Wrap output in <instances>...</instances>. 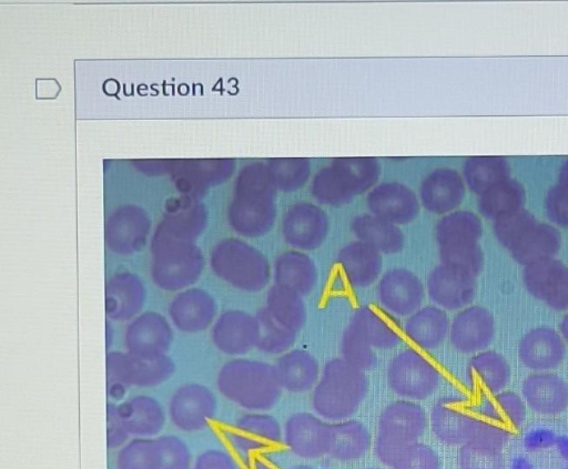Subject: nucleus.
I'll return each instance as SVG.
<instances>
[{
    "label": "nucleus",
    "mask_w": 568,
    "mask_h": 469,
    "mask_svg": "<svg viewBox=\"0 0 568 469\" xmlns=\"http://www.w3.org/2000/svg\"><path fill=\"white\" fill-rule=\"evenodd\" d=\"M260 323V340L257 349L267 355H282L295 344L297 333L281 325L266 309L262 307L256 312Z\"/></svg>",
    "instance_id": "ea45409f"
},
{
    "label": "nucleus",
    "mask_w": 568,
    "mask_h": 469,
    "mask_svg": "<svg viewBox=\"0 0 568 469\" xmlns=\"http://www.w3.org/2000/svg\"><path fill=\"white\" fill-rule=\"evenodd\" d=\"M526 191L523 184L511 177L500 181L478 196L477 207L487 220L524 208Z\"/></svg>",
    "instance_id": "f704fd0d"
},
{
    "label": "nucleus",
    "mask_w": 568,
    "mask_h": 469,
    "mask_svg": "<svg viewBox=\"0 0 568 469\" xmlns=\"http://www.w3.org/2000/svg\"><path fill=\"white\" fill-rule=\"evenodd\" d=\"M145 287L132 273L113 274L105 283L104 306L109 320H132L145 302Z\"/></svg>",
    "instance_id": "5701e85b"
},
{
    "label": "nucleus",
    "mask_w": 568,
    "mask_h": 469,
    "mask_svg": "<svg viewBox=\"0 0 568 469\" xmlns=\"http://www.w3.org/2000/svg\"><path fill=\"white\" fill-rule=\"evenodd\" d=\"M349 323L374 349H393L402 343L399 326L392 315L381 313L369 305L358 307Z\"/></svg>",
    "instance_id": "c756f323"
},
{
    "label": "nucleus",
    "mask_w": 568,
    "mask_h": 469,
    "mask_svg": "<svg viewBox=\"0 0 568 469\" xmlns=\"http://www.w3.org/2000/svg\"><path fill=\"white\" fill-rule=\"evenodd\" d=\"M258 340L260 323L245 310H225L213 323L212 341L225 355L241 357L256 348Z\"/></svg>",
    "instance_id": "2eb2a0df"
},
{
    "label": "nucleus",
    "mask_w": 568,
    "mask_h": 469,
    "mask_svg": "<svg viewBox=\"0 0 568 469\" xmlns=\"http://www.w3.org/2000/svg\"><path fill=\"white\" fill-rule=\"evenodd\" d=\"M283 442L298 458H321L331 450L332 422L312 412H295L283 426Z\"/></svg>",
    "instance_id": "9b49d317"
},
{
    "label": "nucleus",
    "mask_w": 568,
    "mask_h": 469,
    "mask_svg": "<svg viewBox=\"0 0 568 469\" xmlns=\"http://www.w3.org/2000/svg\"><path fill=\"white\" fill-rule=\"evenodd\" d=\"M366 206L371 214L395 225L413 222L420 211L418 196L399 182H382L366 194Z\"/></svg>",
    "instance_id": "a211bd4d"
},
{
    "label": "nucleus",
    "mask_w": 568,
    "mask_h": 469,
    "mask_svg": "<svg viewBox=\"0 0 568 469\" xmlns=\"http://www.w3.org/2000/svg\"><path fill=\"white\" fill-rule=\"evenodd\" d=\"M389 389L398 397L420 401L429 398L439 387V369L413 347L399 350L386 370Z\"/></svg>",
    "instance_id": "6e6552de"
},
{
    "label": "nucleus",
    "mask_w": 568,
    "mask_h": 469,
    "mask_svg": "<svg viewBox=\"0 0 568 469\" xmlns=\"http://www.w3.org/2000/svg\"><path fill=\"white\" fill-rule=\"evenodd\" d=\"M274 366L283 390L292 394L313 390L321 376L318 360L303 348L290 349L280 355Z\"/></svg>",
    "instance_id": "a878e982"
},
{
    "label": "nucleus",
    "mask_w": 568,
    "mask_h": 469,
    "mask_svg": "<svg viewBox=\"0 0 568 469\" xmlns=\"http://www.w3.org/2000/svg\"><path fill=\"white\" fill-rule=\"evenodd\" d=\"M277 190L266 164H253L241 174L236 198L230 210L234 230L247 237H258L271 231L276 215Z\"/></svg>",
    "instance_id": "20e7f679"
},
{
    "label": "nucleus",
    "mask_w": 568,
    "mask_h": 469,
    "mask_svg": "<svg viewBox=\"0 0 568 469\" xmlns=\"http://www.w3.org/2000/svg\"><path fill=\"white\" fill-rule=\"evenodd\" d=\"M434 436L447 446L483 442L503 449L511 431L479 416L460 396H444L433 406L429 417Z\"/></svg>",
    "instance_id": "7ed1b4c3"
},
{
    "label": "nucleus",
    "mask_w": 568,
    "mask_h": 469,
    "mask_svg": "<svg viewBox=\"0 0 568 469\" xmlns=\"http://www.w3.org/2000/svg\"><path fill=\"white\" fill-rule=\"evenodd\" d=\"M118 415L130 436L152 438L158 436L165 425V411L154 397L135 395L116 405Z\"/></svg>",
    "instance_id": "b1692460"
},
{
    "label": "nucleus",
    "mask_w": 568,
    "mask_h": 469,
    "mask_svg": "<svg viewBox=\"0 0 568 469\" xmlns=\"http://www.w3.org/2000/svg\"><path fill=\"white\" fill-rule=\"evenodd\" d=\"M372 436L366 426L356 419L332 422V445L328 456L338 461H355L367 453Z\"/></svg>",
    "instance_id": "473e14b6"
},
{
    "label": "nucleus",
    "mask_w": 568,
    "mask_h": 469,
    "mask_svg": "<svg viewBox=\"0 0 568 469\" xmlns=\"http://www.w3.org/2000/svg\"><path fill=\"white\" fill-rule=\"evenodd\" d=\"M537 223L529 211L520 208L493 221V232L498 243L510 251Z\"/></svg>",
    "instance_id": "c03bdc74"
},
{
    "label": "nucleus",
    "mask_w": 568,
    "mask_h": 469,
    "mask_svg": "<svg viewBox=\"0 0 568 469\" xmlns=\"http://www.w3.org/2000/svg\"><path fill=\"white\" fill-rule=\"evenodd\" d=\"M156 469H192V455L187 445L178 436L162 435L154 438Z\"/></svg>",
    "instance_id": "8fccbe9b"
},
{
    "label": "nucleus",
    "mask_w": 568,
    "mask_h": 469,
    "mask_svg": "<svg viewBox=\"0 0 568 469\" xmlns=\"http://www.w3.org/2000/svg\"><path fill=\"white\" fill-rule=\"evenodd\" d=\"M337 263L348 284L355 288L368 287L382 276V253L358 239L341 248Z\"/></svg>",
    "instance_id": "393cba45"
},
{
    "label": "nucleus",
    "mask_w": 568,
    "mask_h": 469,
    "mask_svg": "<svg viewBox=\"0 0 568 469\" xmlns=\"http://www.w3.org/2000/svg\"><path fill=\"white\" fill-rule=\"evenodd\" d=\"M544 303L556 312L568 310V266L559 276Z\"/></svg>",
    "instance_id": "4d7b16f0"
},
{
    "label": "nucleus",
    "mask_w": 568,
    "mask_h": 469,
    "mask_svg": "<svg viewBox=\"0 0 568 469\" xmlns=\"http://www.w3.org/2000/svg\"><path fill=\"white\" fill-rule=\"evenodd\" d=\"M450 319L446 310L427 305L408 316L404 323L405 336L418 348L434 350L448 337Z\"/></svg>",
    "instance_id": "bb28decb"
},
{
    "label": "nucleus",
    "mask_w": 568,
    "mask_h": 469,
    "mask_svg": "<svg viewBox=\"0 0 568 469\" xmlns=\"http://www.w3.org/2000/svg\"><path fill=\"white\" fill-rule=\"evenodd\" d=\"M392 469H442L438 453L425 442H414L395 457Z\"/></svg>",
    "instance_id": "3c124183"
},
{
    "label": "nucleus",
    "mask_w": 568,
    "mask_h": 469,
    "mask_svg": "<svg viewBox=\"0 0 568 469\" xmlns=\"http://www.w3.org/2000/svg\"><path fill=\"white\" fill-rule=\"evenodd\" d=\"M132 386L131 357L129 353L111 350L106 354V395L114 401H122Z\"/></svg>",
    "instance_id": "49530a36"
},
{
    "label": "nucleus",
    "mask_w": 568,
    "mask_h": 469,
    "mask_svg": "<svg viewBox=\"0 0 568 469\" xmlns=\"http://www.w3.org/2000/svg\"><path fill=\"white\" fill-rule=\"evenodd\" d=\"M503 449L483 442H466L457 452L459 469H505Z\"/></svg>",
    "instance_id": "a18cd8bd"
},
{
    "label": "nucleus",
    "mask_w": 568,
    "mask_h": 469,
    "mask_svg": "<svg viewBox=\"0 0 568 469\" xmlns=\"http://www.w3.org/2000/svg\"><path fill=\"white\" fill-rule=\"evenodd\" d=\"M483 235L480 217L467 210H456L438 220L435 226L437 245L452 241L479 242Z\"/></svg>",
    "instance_id": "4c0bfd02"
},
{
    "label": "nucleus",
    "mask_w": 568,
    "mask_h": 469,
    "mask_svg": "<svg viewBox=\"0 0 568 469\" xmlns=\"http://www.w3.org/2000/svg\"><path fill=\"white\" fill-rule=\"evenodd\" d=\"M561 247V234L552 224L537 223L509 251L513 258L526 265L531 262L555 257Z\"/></svg>",
    "instance_id": "72a5a7b5"
},
{
    "label": "nucleus",
    "mask_w": 568,
    "mask_h": 469,
    "mask_svg": "<svg viewBox=\"0 0 568 469\" xmlns=\"http://www.w3.org/2000/svg\"><path fill=\"white\" fill-rule=\"evenodd\" d=\"M477 276L445 264L435 266L426 279V292L434 305L444 310H460L474 300Z\"/></svg>",
    "instance_id": "4468645a"
},
{
    "label": "nucleus",
    "mask_w": 568,
    "mask_h": 469,
    "mask_svg": "<svg viewBox=\"0 0 568 469\" xmlns=\"http://www.w3.org/2000/svg\"><path fill=\"white\" fill-rule=\"evenodd\" d=\"M473 406L479 416L509 431L519 429L526 420L523 397L510 390L481 395Z\"/></svg>",
    "instance_id": "7c9ffc66"
},
{
    "label": "nucleus",
    "mask_w": 568,
    "mask_h": 469,
    "mask_svg": "<svg viewBox=\"0 0 568 469\" xmlns=\"http://www.w3.org/2000/svg\"><path fill=\"white\" fill-rule=\"evenodd\" d=\"M339 350L344 360L363 371L372 369L377 364L375 349L351 323L343 332Z\"/></svg>",
    "instance_id": "09e8293b"
},
{
    "label": "nucleus",
    "mask_w": 568,
    "mask_h": 469,
    "mask_svg": "<svg viewBox=\"0 0 568 469\" xmlns=\"http://www.w3.org/2000/svg\"><path fill=\"white\" fill-rule=\"evenodd\" d=\"M442 264L479 275L484 266V252L478 242L452 241L438 245Z\"/></svg>",
    "instance_id": "79ce46f5"
},
{
    "label": "nucleus",
    "mask_w": 568,
    "mask_h": 469,
    "mask_svg": "<svg viewBox=\"0 0 568 469\" xmlns=\"http://www.w3.org/2000/svg\"><path fill=\"white\" fill-rule=\"evenodd\" d=\"M566 267L556 257L526 264L523 269L524 286L531 296L544 302Z\"/></svg>",
    "instance_id": "58836bf2"
},
{
    "label": "nucleus",
    "mask_w": 568,
    "mask_h": 469,
    "mask_svg": "<svg viewBox=\"0 0 568 469\" xmlns=\"http://www.w3.org/2000/svg\"><path fill=\"white\" fill-rule=\"evenodd\" d=\"M364 469H383V468L369 467V468H364Z\"/></svg>",
    "instance_id": "e2e57ef3"
},
{
    "label": "nucleus",
    "mask_w": 568,
    "mask_h": 469,
    "mask_svg": "<svg viewBox=\"0 0 568 469\" xmlns=\"http://www.w3.org/2000/svg\"><path fill=\"white\" fill-rule=\"evenodd\" d=\"M131 357V384L135 387H156L171 378L174 374V361L168 356L154 358Z\"/></svg>",
    "instance_id": "37998d69"
},
{
    "label": "nucleus",
    "mask_w": 568,
    "mask_h": 469,
    "mask_svg": "<svg viewBox=\"0 0 568 469\" xmlns=\"http://www.w3.org/2000/svg\"><path fill=\"white\" fill-rule=\"evenodd\" d=\"M266 309L284 327L300 333L306 323V305L298 293L277 284L266 292Z\"/></svg>",
    "instance_id": "e433bc0d"
},
{
    "label": "nucleus",
    "mask_w": 568,
    "mask_h": 469,
    "mask_svg": "<svg viewBox=\"0 0 568 469\" xmlns=\"http://www.w3.org/2000/svg\"><path fill=\"white\" fill-rule=\"evenodd\" d=\"M222 436L231 451L244 461L283 442V427L270 414L248 411L224 429Z\"/></svg>",
    "instance_id": "1a4fd4ad"
},
{
    "label": "nucleus",
    "mask_w": 568,
    "mask_h": 469,
    "mask_svg": "<svg viewBox=\"0 0 568 469\" xmlns=\"http://www.w3.org/2000/svg\"><path fill=\"white\" fill-rule=\"evenodd\" d=\"M211 267L220 279L246 293L261 292L272 277L266 256L254 246L234 238L219 245L212 255Z\"/></svg>",
    "instance_id": "423d86ee"
},
{
    "label": "nucleus",
    "mask_w": 568,
    "mask_h": 469,
    "mask_svg": "<svg viewBox=\"0 0 568 469\" xmlns=\"http://www.w3.org/2000/svg\"><path fill=\"white\" fill-rule=\"evenodd\" d=\"M287 469H317L311 465L307 463H297L288 467Z\"/></svg>",
    "instance_id": "680f3d73"
},
{
    "label": "nucleus",
    "mask_w": 568,
    "mask_h": 469,
    "mask_svg": "<svg viewBox=\"0 0 568 469\" xmlns=\"http://www.w3.org/2000/svg\"><path fill=\"white\" fill-rule=\"evenodd\" d=\"M273 278L274 284L306 296L315 288L318 274L314 261L305 252L288 249L276 257Z\"/></svg>",
    "instance_id": "c85d7f7f"
},
{
    "label": "nucleus",
    "mask_w": 568,
    "mask_h": 469,
    "mask_svg": "<svg viewBox=\"0 0 568 469\" xmlns=\"http://www.w3.org/2000/svg\"><path fill=\"white\" fill-rule=\"evenodd\" d=\"M129 434L125 430L116 410V404L109 401L106 404V445L110 449H120L129 440Z\"/></svg>",
    "instance_id": "5fc2aeb1"
},
{
    "label": "nucleus",
    "mask_w": 568,
    "mask_h": 469,
    "mask_svg": "<svg viewBox=\"0 0 568 469\" xmlns=\"http://www.w3.org/2000/svg\"><path fill=\"white\" fill-rule=\"evenodd\" d=\"M173 339L170 322L161 314L145 312L135 316L124 334L126 353L141 358L166 355Z\"/></svg>",
    "instance_id": "f3484780"
},
{
    "label": "nucleus",
    "mask_w": 568,
    "mask_h": 469,
    "mask_svg": "<svg viewBox=\"0 0 568 469\" xmlns=\"http://www.w3.org/2000/svg\"><path fill=\"white\" fill-rule=\"evenodd\" d=\"M496 334L495 319L483 306L469 305L450 320L448 338L453 348L462 354H477L491 344Z\"/></svg>",
    "instance_id": "dca6fc26"
},
{
    "label": "nucleus",
    "mask_w": 568,
    "mask_h": 469,
    "mask_svg": "<svg viewBox=\"0 0 568 469\" xmlns=\"http://www.w3.org/2000/svg\"><path fill=\"white\" fill-rule=\"evenodd\" d=\"M278 450L271 449L241 461L240 469H285Z\"/></svg>",
    "instance_id": "6e6d98bb"
},
{
    "label": "nucleus",
    "mask_w": 568,
    "mask_h": 469,
    "mask_svg": "<svg viewBox=\"0 0 568 469\" xmlns=\"http://www.w3.org/2000/svg\"><path fill=\"white\" fill-rule=\"evenodd\" d=\"M544 206L554 226L568 228V187L558 183L551 186L546 193Z\"/></svg>",
    "instance_id": "603ef678"
},
{
    "label": "nucleus",
    "mask_w": 568,
    "mask_h": 469,
    "mask_svg": "<svg viewBox=\"0 0 568 469\" xmlns=\"http://www.w3.org/2000/svg\"><path fill=\"white\" fill-rule=\"evenodd\" d=\"M154 438H133L116 455V469H156Z\"/></svg>",
    "instance_id": "de8ad7c7"
},
{
    "label": "nucleus",
    "mask_w": 568,
    "mask_h": 469,
    "mask_svg": "<svg viewBox=\"0 0 568 469\" xmlns=\"http://www.w3.org/2000/svg\"><path fill=\"white\" fill-rule=\"evenodd\" d=\"M381 163L375 157H339L320 169L312 179L311 194L321 204L343 206L377 185Z\"/></svg>",
    "instance_id": "39448f33"
},
{
    "label": "nucleus",
    "mask_w": 568,
    "mask_h": 469,
    "mask_svg": "<svg viewBox=\"0 0 568 469\" xmlns=\"http://www.w3.org/2000/svg\"><path fill=\"white\" fill-rule=\"evenodd\" d=\"M510 371V366L501 354L486 349L468 360L467 380L471 389L481 395L497 394L509 384Z\"/></svg>",
    "instance_id": "cd10ccee"
},
{
    "label": "nucleus",
    "mask_w": 568,
    "mask_h": 469,
    "mask_svg": "<svg viewBox=\"0 0 568 469\" xmlns=\"http://www.w3.org/2000/svg\"><path fill=\"white\" fill-rule=\"evenodd\" d=\"M521 395L526 406L539 415L556 416L568 408V384L550 371L528 375Z\"/></svg>",
    "instance_id": "4be33fe9"
},
{
    "label": "nucleus",
    "mask_w": 568,
    "mask_h": 469,
    "mask_svg": "<svg viewBox=\"0 0 568 469\" xmlns=\"http://www.w3.org/2000/svg\"><path fill=\"white\" fill-rule=\"evenodd\" d=\"M425 293L426 287L419 277L404 267L386 271L377 284L381 307L396 317H408L422 308Z\"/></svg>",
    "instance_id": "ddd939ff"
},
{
    "label": "nucleus",
    "mask_w": 568,
    "mask_h": 469,
    "mask_svg": "<svg viewBox=\"0 0 568 469\" xmlns=\"http://www.w3.org/2000/svg\"><path fill=\"white\" fill-rule=\"evenodd\" d=\"M466 184L463 176L454 169L443 166L429 172L418 190L420 205L429 213L446 215L463 203Z\"/></svg>",
    "instance_id": "6ab92c4d"
},
{
    "label": "nucleus",
    "mask_w": 568,
    "mask_h": 469,
    "mask_svg": "<svg viewBox=\"0 0 568 469\" xmlns=\"http://www.w3.org/2000/svg\"><path fill=\"white\" fill-rule=\"evenodd\" d=\"M113 330H112V327L110 325V320L108 319V322L105 323V336H106V344L108 346H111V343H112V339H113Z\"/></svg>",
    "instance_id": "052dcab7"
},
{
    "label": "nucleus",
    "mask_w": 568,
    "mask_h": 469,
    "mask_svg": "<svg viewBox=\"0 0 568 469\" xmlns=\"http://www.w3.org/2000/svg\"><path fill=\"white\" fill-rule=\"evenodd\" d=\"M216 385L224 398L248 411L270 410L283 391L273 364L244 357L226 361L217 373Z\"/></svg>",
    "instance_id": "f257e3e1"
},
{
    "label": "nucleus",
    "mask_w": 568,
    "mask_h": 469,
    "mask_svg": "<svg viewBox=\"0 0 568 469\" xmlns=\"http://www.w3.org/2000/svg\"><path fill=\"white\" fill-rule=\"evenodd\" d=\"M510 165L506 157L496 155L470 156L463 164V179L470 192L476 195L506 180Z\"/></svg>",
    "instance_id": "c9c22d12"
},
{
    "label": "nucleus",
    "mask_w": 568,
    "mask_h": 469,
    "mask_svg": "<svg viewBox=\"0 0 568 469\" xmlns=\"http://www.w3.org/2000/svg\"><path fill=\"white\" fill-rule=\"evenodd\" d=\"M171 323L181 332L197 333L215 322L216 303L202 288H186L174 295L169 305Z\"/></svg>",
    "instance_id": "412c9836"
},
{
    "label": "nucleus",
    "mask_w": 568,
    "mask_h": 469,
    "mask_svg": "<svg viewBox=\"0 0 568 469\" xmlns=\"http://www.w3.org/2000/svg\"><path fill=\"white\" fill-rule=\"evenodd\" d=\"M328 228L326 212L320 205L307 201L290 205L281 222L285 243L302 252L318 248L326 239Z\"/></svg>",
    "instance_id": "9d476101"
},
{
    "label": "nucleus",
    "mask_w": 568,
    "mask_h": 469,
    "mask_svg": "<svg viewBox=\"0 0 568 469\" xmlns=\"http://www.w3.org/2000/svg\"><path fill=\"white\" fill-rule=\"evenodd\" d=\"M567 345L560 334L549 326L528 330L519 340L518 358L535 373L556 369L566 357Z\"/></svg>",
    "instance_id": "aec40b11"
},
{
    "label": "nucleus",
    "mask_w": 568,
    "mask_h": 469,
    "mask_svg": "<svg viewBox=\"0 0 568 469\" xmlns=\"http://www.w3.org/2000/svg\"><path fill=\"white\" fill-rule=\"evenodd\" d=\"M351 230L358 241L383 254L398 253L405 245V235L398 225L371 213L355 216L351 223Z\"/></svg>",
    "instance_id": "2f4dec72"
},
{
    "label": "nucleus",
    "mask_w": 568,
    "mask_h": 469,
    "mask_svg": "<svg viewBox=\"0 0 568 469\" xmlns=\"http://www.w3.org/2000/svg\"><path fill=\"white\" fill-rule=\"evenodd\" d=\"M217 400L206 386L189 383L175 389L169 402V417L180 430L194 432L215 417Z\"/></svg>",
    "instance_id": "f8f14e48"
},
{
    "label": "nucleus",
    "mask_w": 568,
    "mask_h": 469,
    "mask_svg": "<svg viewBox=\"0 0 568 469\" xmlns=\"http://www.w3.org/2000/svg\"><path fill=\"white\" fill-rule=\"evenodd\" d=\"M428 418L416 401L398 399L379 415L374 451L378 460L390 467L402 449L417 442L426 431Z\"/></svg>",
    "instance_id": "0eeeda50"
},
{
    "label": "nucleus",
    "mask_w": 568,
    "mask_h": 469,
    "mask_svg": "<svg viewBox=\"0 0 568 469\" xmlns=\"http://www.w3.org/2000/svg\"><path fill=\"white\" fill-rule=\"evenodd\" d=\"M366 373L342 357L327 360L312 390L311 404L317 416L328 421L349 419L367 396Z\"/></svg>",
    "instance_id": "f03ea898"
},
{
    "label": "nucleus",
    "mask_w": 568,
    "mask_h": 469,
    "mask_svg": "<svg viewBox=\"0 0 568 469\" xmlns=\"http://www.w3.org/2000/svg\"><path fill=\"white\" fill-rule=\"evenodd\" d=\"M266 167L276 190L284 193L302 188L311 175L307 159H272L266 162Z\"/></svg>",
    "instance_id": "a19ab883"
},
{
    "label": "nucleus",
    "mask_w": 568,
    "mask_h": 469,
    "mask_svg": "<svg viewBox=\"0 0 568 469\" xmlns=\"http://www.w3.org/2000/svg\"><path fill=\"white\" fill-rule=\"evenodd\" d=\"M192 469H240L233 453L221 449H209L197 456Z\"/></svg>",
    "instance_id": "864d4df0"
},
{
    "label": "nucleus",
    "mask_w": 568,
    "mask_h": 469,
    "mask_svg": "<svg viewBox=\"0 0 568 469\" xmlns=\"http://www.w3.org/2000/svg\"><path fill=\"white\" fill-rule=\"evenodd\" d=\"M558 184L568 187V157L564 161L559 169Z\"/></svg>",
    "instance_id": "13d9d810"
},
{
    "label": "nucleus",
    "mask_w": 568,
    "mask_h": 469,
    "mask_svg": "<svg viewBox=\"0 0 568 469\" xmlns=\"http://www.w3.org/2000/svg\"><path fill=\"white\" fill-rule=\"evenodd\" d=\"M559 334L565 340L566 345H568V313L562 317L559 324Z\"/></svg>",
    "instance_id": "bf43d9fd"
}]
</instances>
